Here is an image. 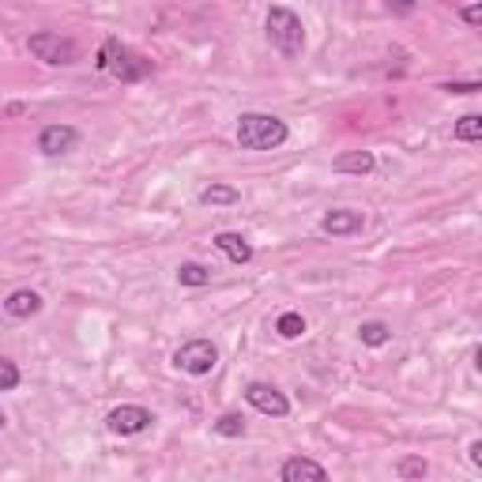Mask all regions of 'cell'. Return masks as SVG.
<instances>
[{"label":"cell","instance_id":"cell-5","mask_svg":"<svg viewBox=\"0 0 482 482\" xmlns=\"http://www.w3.org/2000/svg\"><path fill=\"white\" fill-rule=\"evenodd\" d=\"M219 362V350L212 340H189L185 347H178V355H173V366L181 369V374L189 377H204V374H212Z\"/></svg>","mask_w":482,"mask_h":482},{"label":"cell","instance_id":"cell-15","mask_svg":"<svg viewBox=\"0 0 482 482\" xmlns=\"http://www.w3.org/2000/svg\"><path fill=\"white\" fill-rule=\"evenodd\" d=\"M200 200H204V204H222V207H230V204L241 200V192H237L234 185H207V189L200 192Z\"/></svg>","mask_w":482,"mask_h":482},{"label":"cell","instance_id":"cell-6","mask_svg":"<svg viewBox=\"0 0 482 482\" xmlns=\"http://www.w3.org/2000/svg\"><path fill=\"white\" fill-rule=\"evenodd\" d=\"M245 399L261 411V414H271V419H286L291 414V399H286L276 384H264V381H253L245 389Z\"/></svg>","mask_w":482,"mask_h":482},{"label":"cell","instance_id":"cell-10","mask_svg":"<svg viewBox=\"0 0 482 482\" xmlns=\"http://www.w3.org/2000/svg\"><path fill=\"white\" fill-rule=\"evenodd\" d=\"M366 227V215L362 212H350V207H335L320 219V230L332 234V237H343V234H358Z\"/></svg>","mask_w":482,"mask_h":482},{"label":"cell","instance_id":"cell-19","mask_svg":"<svg viewBox=\"0 0 482 482\" xmlns=\"http://www.w3.org/2000/svg\"><path fill=\"white\" fill-rule=\"evenodd\" d=\"M426 460L422 456H404V460H399V478H404V482H422L426 478Z\"/></svg>","mask_w":482,"mask_h":482},{"label":"cell","instance_id":"cell-14","mask_svg":"<svg viewBox=\"0 0 482 482\" xmlns=\"http://www.w3.org/2000/svg\"><path fill=\"white\" fill-rule=\"evenodd\" d=\"M358 335H362V343H366V347H384V343L392 340V328L384 325V320H362Z\"/></svg>","mask_w":482,"mask_h":482},{"label":"cell","instance_id":"cell-18","mask_svg":"<svg viewBox=\"0 0 482 482\" xmlns=\"http://www.w3.org/2000/svg\"><path fill=\"white\" fill-rule=\"evenodd\" d=\"M456 140H463V143L482 140V117H478V114H463V117L456 121Z\"/></svg>","mask_w":482,"mask_h":482},{"label":"cell","instance_id":"cell-9","mask_svg":"<svg viewBox=\"0 0 482 482\" xmlns=\"http://www.w3.org/2000/svg\"><path fill=\"white\" fill-rule=\"evenodd\" d=\"M279 482H328V471L309 456H291L283 463Z\"/></svg>","mask_w":482,"mask_h":482},{"label":"cell","instance_id":"cell-23","mask_svg":"<svg viewBox=\"0 0 482 482\" xmlns=\"http://www.w3.org/2000/svg\"><path fill=\"white\" fill-rule=\"evenodd\" d=\"M460 15H463V23H471V27H478V23H482V4H471V8H463Z\"/></svg>","mask_w":482,"mask_h":482},{"label":"cell","instance_id":"cell-16","mask_svg":"<svg viewBox=\"0 0 482 482\" xmlns=\"http://www.w3.org/2000/svg\"><path fill=\"white\" fill-rule=\"evenodd\" d=\"M276 332L283 335V340H301V335H305V317L301 313H283L279 320H276Z\"/></svg>","mask_w":482,"mask_h":482},{"label":"cell","instance_id":"cell-4","mask_svg":"<svg viewBox=\"0 0 482 482\" xmlns=\"http://www.w3.org/2000/svg\"><path fill=\"white\" fill-rule=\"evenodd\" d=\"M27 50L38 60H45V64H76V57H79V45L72 38L53 35V30H38V35H30Z\"/></svg>","mask_w":482,"mask_h":482},{"label":"cell","instance_id":"cell-24","mask_svg":"<svg viewBox=\"0 0 482 482\" xmlns=\"http://www.w3.org/2000/svg\"><path fill=\"white\" fill-rule=\"evenodd\" d=\"M471 463H475V468L482 463V441H471Z\"/></svg>","mask_w":482,"mask_h":482},{"label":"cell","instance_id":"cell-3","mask_svg":"<svg viewBox=\"0 0 482 482\" xmlns=\"http://www.w3.org/2000/svg\"><path fill=\"white\" fill-rule=\"evenodd\" d=\"M268 38L286 60H294L305 50V27L291 8H271L268 12Z\"/></svg>","mask_w":482,"mask_h":482},{"label":"cell","instance_id":"cell-20","mask_svg":"<svg viewBox=\"0 0 482 482\" xmlns=\"http://www.w3.org/2000/svg\"><path fill=\"white\" fill-rule=\"evenodd\" d=\"M212 430L219 438H245V419H241V414H222Z\"/></svg>","mask_w":482,"mask_h":482},{"label":"cell","instance_id":"cell-1","mask_svg":"<svg viewBox=\"0 0 482 482\" xmlns=\"http://www.w3.org/2000/svg\"><path fill=\"white\" fill-rule=\"evenodd\" d=\"M286 121L271 114H241L237 117V143L241 151H276L286 143Z\"/></svg>","mask_w":482,"mask_h":482},{"label":"cell","instance_id":"cell-25","mask_svg":"<svg viewBox=\"0 0 482 482\" xmlns=\"http://www.w3.org/2000/svg\"><path fill=\"white\" fill-rule=\"evenodd\" d=\"M4 422H8V419H4V411H0V430H4Z\"/></svg>","mask_w":482,"mask_h":482},{"label":"cell","instance_id":"cell-17","mask_svg":"<svg viewBox=\"0 0 482 482\" xmlns=\"http://www.w3.org/2000/svg\"><path fill=\"white\" fill-rule=\"evenodd\" d=\"M178 283L181 286H207V283H212V271H207L204 264H181L178 268Z\"/></svg>","mask_w":482,"mask_h":482},{"label":"cell","instance_id":"cell-8","mask_svg":"<svg viewBox=\"0 0 482 482\" xmlns=\"http://www.w3.org/2000/svg\"><path fill=\"white\" fill-rule=\"evenodd\" d=\"M76 143H79V133L72 125H45L38 133V151L42 155H64V151H72Z\"/></svg>","mask_w":482,"mask_h":482},{"label":"cell","instance_id":"cell-22","mask_svg":"<svg viewBox=\"0 0 482 482\" xmlns=\"http://www.w3.org/2000/svg\"><path fill=\"white\" fill-rule=\"evenodd\" d=\"M441 91H448V94H478L482 84H478V79H471V84H445Z\"/></svg>","mask_w":482,"mask_h":482},{"label":"cell","instance_id":"cell-13","mask_svg":"<svg viewBox=\"0 0 482 482\" xmlns=\"http://www.w3.org/2000/svg\"><path fill=\"white\" fill-rule=\"evenodd\" d=\"M374 166H377V158L369 155V151H347V155H340L332 163L335 173H358V178H362V173H369Z\"/></svg>","mask_w":482,"mask_h":482},{"label":"cell","instance_id":"cell-2","mask_svg":"<svg viewBox=\"0 0 482 482\" xmlns=\"http://www.w3.org/2000/svg\"><path fill=\"white\" fill-rule=\"evenodd\" d=\"M99 64L102 72L109 76H117L121 84H140V79H148L155 64L148 57H140L136 50H128V45H121V38H106L102 42V50H99Z\"/></svg>","mask_w":482,"mask_h":482},{"label":"cell","instance_id":"cell-12","mask_svg":"<svg viewBox=\"0 0 482 482\" xmlns=\"http://www.w3.org/2000/svg\"><path fill=\"white\" fill-rule=\"evenodd\" d=\"M215 245H219L222 253H227L234 264H249V261H253V245H249V241L241 237V234H234V230L215 234Z\"/></svg>","mask_w":482,"mask_h":482},{"label":"cell","instance_id":"cell-11","mask_svg":"<svg viewBox=\"0 0 482 482\" xmlns=\"http://www.w3.org/2000/svg\"><path fill=\"white\" fill-rule=\"evenodd\" d=\"M4 313L15 317V320L35 317V313H42V294H35V291H15V294H8V301H4Z\"/></svg>","mask_w":482,"mask_h":482},{"label":"cell","instance_id":"cell-7","mask_svg":"<svg viewBox=\"0 0 482 482\" xmlns=\"http://www.w3.org/2000/svg\"><path fill=\"white\" fill-rule=\"evenodd\" d=\"M151 422H155V414H151L148 407H136V404H121V407L109 411V419H106V426L114 430V433H121V438H133V433H143Z\"/></svg>","mask_w":482,"mask_h":482},{"label":"cell","instance_id":"cell-21","mask_svg":"<svg viewBox=\"0 0 482 482\" xmlns=\"http://www.w3.org/2000/svg\"><path fill=\"white\" fill-rule=\"evenodd\" d=\"M12 389H20V366L0 358V392H12Z\"/></svg>","mask_w":482,"mask_h":482}]
</instances>
